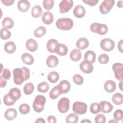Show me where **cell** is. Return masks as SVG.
<instances>
[{
  "label": "cell",
  "mask_w": 123,
  "mask_h": 123,
  "mask_svg": "<svg viewBox=\"0 0 123 123\" xmlns=\"http://www.w3.org/2000/svg\"><path fill=\"white\" fill-rule=\"evenodd\" d=\"M36 123H45V121L44 120V119L41 118H38L35 122Z\"/></svg>",
  "instance_id": "cell-53"
},
{
  "label": "cell",
  "mask_w": 123,
  "mask_h": 123,
  "mask_svg": "<svg viewBox=\"0 0 123 123\" xmlns=\"http://www.w3.org/2000/svg\"><path fill=\"white\" fill-rule=\"evenodd\" d=\"M2 25L4 28L11 29L12 28L14 25V22L10 17H6L3 19L2 21Z\"/></svg>",
  "instance_id": "cell-30"
},
{
  "label": "cell",
  "mask_w": 123,
  "mask_h": 123,
  "mask_svg": "<svg viewBox=\"0 0 123 123\" xmlns=\"http://www.w3.org/2000/svg\"><path fill=\"white\" fill-rule=\"evenodd\" d=\"M96 55L92 50H87L84 55V60H86L91 63L95 62L96 60Z\"/></svg>",
  "instance_id": "cell-26"
},
{
  "label": "cell",
  "mask_w": 123,
  "mask_h": 123,
  "mask_svg": "<svg viewBox=\"0 0 123 123\" xmlns=\"http://www.w3.org/2000/svg\"><path fill=\"white\" fill-rule=\"evenodd\" d=\"M112 70L114 72L115 77L119 80L123 81V64L116 62L112 65Z\"/></svg>",
  "instance_id": "cell-9"
},
{
  "label": "cell",
  "mask_w": 123,
  "mask_h": 123,
  "mask_svg": "<svg viewBox=\"0 0 123 123\" xmlns=\"http://www.w3.org/2000/svg\"><path fill=\"white\" fill-rule=\"evenodd\" d=\"M90 111L93 114H97L101 111V106L100 103H92L90 107Z\"/></svg>",
  "instance_id": "cell-37"
},
{
  "label": "cell",
  "mask_w": 123,
  "mask_h": 123,
  "mask_svg": "<svg viewBox=\"0 0 123 123\" xmlns=\"http://www.w3.org/2000/svg\"><path fill=\"white\" fill-rule=\"evenodd\" d=\"M70 101L69 99L65 97L61 98L58 103V111L62 113L67 112L69 110Z\"/></svg>",
  "instance_id": "cell-7"
},
{
  "label": "cell",
  "mask_w": 123,
  "mask_h": 123,
  "mask_svg": "<svg viewBox=\"0 0 123 123\" xmlns=\"http://www.w3.org/2000/svg\"><path fill=\"white\" fill-rule=\"evenodd\" d=\"M79 118L76 113H71L66 118V122L67 123H76L78 121Z\"/></svg>",
  "instance_id": "cell-38"
},
{
  "label": "cell",
  "mask_w": 123,
  "mask_h": 123,
  "mask_svg": "<svg viewBox=\"0 0 123 123\" xmlns=\"http://www.w3.org/2000/svg\"><path fill=\"white\" fill-rule=\"evenodd\" d=\"M42 13V9L39 5H35L34 6L31 10V14L33 17L37 18L40 17Z\"/></svg>",
  "instance_id": "cell-33"
},
{
  "label": "cell",
  "mask_w": 123,
  "mask_h": 123,
  "mask_svg": "<svg viewBox=\"0 0 123 123\" xmlns=\"http://www.w3.org/2000/svg\"><path fill=\"white\" fill-rule=\"evenodd\" d=\"M81 123H91V122L90 120H88V119H85V120H82V121L81 122Z\"/></svg>",
  "instance_id": "cell-55"
},
{
  "label": "cell",
  "mask_w": 123,
  "mask_h": 123,
  "mask_svg": "<svg viewBox=\"0 0 123 123\" xmlns=\"http://www.w3.org/2000/svg\"><path fill=\"white\" fill-rule=\"evenodd\" d=\"M113 102L116 105L122 104L123 102V96L121 93H116L114 94L112 97Z\"/></svg>",
  "instance_id": "cell-31"
},
{
  "label": "cell",
  "mask_w": 123,
  "mask_h": 123,
  "mask_svg": "<svg viewBox=\"0 0 123 123\" xmlns=\"http://www.w3.org/2000/svg\"><path fill=\"white\" fill-rule=\"evenodd\" d=\"M34 90V85L31 83L29 82L26 83L24 86V92L26 95L31 94Z\"/></svg>",
  "instance_id": "cell-36"
},
{
  "label": "cell",
  "mask_w": 123,
  "mask_h": 123,
  "mask_svg": "<svg viewBox=\"0 0 123 123\" xmlns=\"http://www.w3.org/2000/svg\"><path fill=\"white\" fill-rule=\"evenodd\" d=\"M48 122L49 123H56L57 122L56 118L54 116H49L48 118Z\"/></svg>",
  "instance_id": "cell-51"
},
{
  "label": "cell",
  "mask_w": 123,
  "mask_h": 123,
  "mask_svg": "<svg viewBox=\"0 0 123 123\" xmlns=\"http://www.w3.org/2000/svg\"><path fill=\"white\" fill-rule=\"evenodd\" d=\"M73 13L74 15L77 18H82L84 17L86 13V10L83 6L81 5H78L76 6L74 8Z\"/></svg>",
  "instance_id": "cell-14"
},
{
  "label": "cell",
  "mask_w": 123,
  "mask_h": 123,
  "mask_svg": "<svg viewBox=\"0 0 123 123\" xmlns=\"http://www.w3.org/2000/svg\"><path fill=\"white\" fill-rule=\"evenodd\" d=\"M62 94L67 93L70 89L71 85L70 83L66 80L61 81L58 85Z\"/></svg>",
  "instance_id": "cell-18"
},
{
  "label": "cell",
  "mask_w": 123,
  "mask_h": 123,
  "mask_svg": "<svg viewBox=\"0 0 123 123\" xmlns=\"http://www.w3.org/2000/svg\"><path fill=\"white\" fill-rule=\"evenodd\" d=\"M74 2L72 0H62L59 4L60 12L61 13L67 12L73 6Z\"/></svg>",
  "instance_id": "cell-10"
},
{
  "label": "cell",
  "mask_w": 123,
  "mask_h": 123,
  "mask_svg": "<svg viewBox=\"0 0 123 123\" xmlns=\"http://www.w3.org/2000/svg\"><path fill=\"white\" fill-rule=\"evenodd\" d=\"M11 33L6 28H2L0 30V38L3 40H6L11 37Z\"/></svg>",
  "instance_id": "cell-39"
},
{
  "label": "cell",
  "mask_w": 123,
  "mask_h": 123,
  "mask_svg": "<svg viewBox=\"0 0 123 123\" xmlns=\"http://www.w3.org/2000/svg\"><path fill=\"white\" fill-rule=\"evenodd\" d=\"M90 29L92 32L98 33L100 35L106 34L108 30V28L106 25L98 23L92 24L90 26Z\"/></svg>",
  "instance_id": "cell-4"
},
{
  "label": "cell",
  "mask_w": 123,
  "mask_h": 123,
  "mask_svg": "<svg viewBox=\"0 0 123 123\" xmlns=\"http://www.w3.org/2000/svg\"><path fill=\"white\" fill-rule=\"evenodd\" d=\"M59 63L58 58L55 55H51L49 56L47 59L46 64L50 68L56 67Z\"/></svg>",
  "instance_id": "cell-19"
},
{
  "label": "cell",
  "mask_w": 123,
  "mask_h": 123,
  "mask_svg": "<svg viewBox=\"0 0 123 123\" xmlns=\"http://www.w3.org/2000/svg\"><path fill=\"white\" fill-rule=\"evenodd\" d=\"M98 62L101 64H106L109 61V57L108 55L105 53L101 54L98 58Z\"/></svg>",
  "instance_id": "cell-43"
},
{
  "label": "cell",
  "mask_w": 123,
  "mask_h": 123,
  "mask_svg": "<svg viewBox=\"0 0 123 123\" xmlns=\"http://www.w3.org/2000/svg\"><path fill=\"white\" fill-rule=\"evenodd\" d=\"M0 87L1 88L5 87L7 84L6 80L3 78L1 75L0 76Z\"/></svg>",
  "instance_id": "cell-50"
},
{
  "label": "cell",
  "mask_w": 123,
  "mask_h": 123,
  "mask_svg": "<svg viewBox=\"0 0 123 123\" xmlns=\"http://www.w3.org/2000/svg\"><path fill=\"white\" fill-rule=\"evenodd\" d=\"M109 122V123H118V121H116L115 120H113L110 121Z\"/></svg>",
  "instance_id": "cell-57"
},
{
  "label": "cell",
  "mask_w": 123,
  "mask_h": 123,
  "mask_svg": "<svg viewBox=\"0 0 123 123\" xmlns=\"http://www.w3.org/2000/svg\"><path fill=\"white\" fill-rule=\"evenodd\" d=\"M48 80L52 83H56L59 79V74L56 72L52 71L49 73L47 76Z\"/></svg>",
  "instance_id": "cell-32"
},
{
  "label": "cell",
  "mask_w": 123,
  "mask_h": 123,
  "mask_svg": "<svg viewBox=\"0 0 123 123\" xmlns=\"http://www.w3.org/2000/svg\"><path fill=\"white\" fill-rule=\"evenodd\" d=\"M123 1H119L117 2V6L119 8H122L123 7Z\"/></svg>",
  "instance_id": "cell-54"
},
{
  "label": "cell",
  "mask_w": 123,
  "mask_h": 123,
  "mask_svg": "<svg viewBox=\"0 0 123 123\" xmlns=\"http://www.w3.org/2000/svg\"><path fill=\"white\" fill-rule=\"evenodd\" d=\"M115 1L114 0H104L99 6V11L103 14L108 13L114 6Z\"/></svg>",
  "instance_id": "cell-6"
},
{
  "label": "cell",
  "mask_w": 123,
  "mask_h": 123,
  "mask_svg": "<svg viewBox=\"0 0 123 123\" xmlns=\"http://www.w3.org/2000/svg\"><path fill=\"white\" fill-rule=\"evenodd\" d=\"M4 49L5 51L9 54L14 53L16 49L15 44L12 41H9L4 45Z\"/></svg>",
  "instance_id": "cell-25"
},
{
  "label": "cell",
  "mask_w": 123,
  "mask_h": 123,
  "mask_svg": "<svg viewBox=\"0 0 123 123\" xmlns=\"http://www.w3.org/2000/svg\"><path fill=\"white\" fill-rule=\"evenodd\" d=\"M89 45V41L85 37L80 38L76 43V46L79 49H86Z\"/></svg>",
  "instance_id": "cell-22"
},
{
  "label": "cell",
  "mask_w": 123,
  "mask_h": 123,
  "mask_svg": "<svg viewBox=\"0 0 123 123\" xmlns=\"http://www.w3.org/2000/svg\"><path fill=\"white\" fill-rule=\"evenodd\" d=\"M83 1L86 3V4H88L91 6H94L96 5L98 2V0H83Z\"/></svg>",
  "instance_id": "cell-48"
},
{
  "label": "cell",
  "mask_w": 123,
  "mask_h": 123,
  "mask_svg": "<svg viewBox=\"0 0 123 123\" xmlns=\"http://www.w3.org/2000/svg\"><path fill=\"white\" fill-rule=\"evenodd\" d=\"M17 115L16 110L12 108L7 109L4 113L5 118L8 121L13 120L17 117Z\"/></svg>",
  "instance_id": "cell-21"
},
{
  "label": "cell",
  "mask_w": 123,
  "mask_h": 123,
  "mask_svg": "<svg viewBox=\"0 0 123 123\" xmlns=\"http://www.w3.org/2000/svg\"><path fill=\"white\" fill-rule=\"evenodd\" d=\"M100 105L101 106V111L102 112L105 113L111 112L113 109L112 105L107 101H101Z\"/></svg>",
  "instance_id": "cell-16"
},
{
  "label": "cell",
  "mask_w": 123,
  "mask_h": 123,
  "mask_svg": "<svg viewBox=\"0 0 123 123\" xmlns=\"http://www.w3.org/2000/svg\"><path fill=\"white\" fill-rule=\"evenodd\" d=\"M46 102V99L44 96L41 95L37 96L33 103V108L35 111L37 113L42 111Z\"/></svg>",
  "instance_id": "cell-3"
},
{
  "label": "cell",
  "mask_w": 123,
  "mask_h": 123,
  "mask_svg": "<svg viewBox=\"0 0 123 123\" xmlns=\"http://www.w3.org/2000/svg\"><path fill=\"white\" fill-rule=\"evenodd\" d=\"M80 69L85 74H90L93 70V66L91 62L84 60L80 64Z\"/></svg>",
  "instance_id": "cell-11"
},
{
  "label": "cell",
  "mask_w": 123,
  "mask_h": 123,
  "mask_svg": "<svg viewBox=\"0 0 123 123\" xmlns=\"http://www.w3.org/2000/svg\"><path fill=\"white\" fill-rule=\"evenodd\" d=\"M56 26L61 30H69L74 25L73 21L69 18H62L58 19L56 23Z\"/></svg>",
  "instance_id": "cell-2"
},
{
  "label": "cell",
  "mask_w": 123,
  "mask_h": 123,
  "mask_svg": "<svg viewBox=\"0 0 123 123\" xmlns=\"http://www.w3.org/2000/svg\"><path fill=\"white\" fill-rule=\"evenodd\" d=\"M101 48L106 51H111L112 50L115 46V44L111 39L106 38L101 40L100 43Z\"/></svg>",
  "instance_id": "cell-8"
},
{
  "label": "cell",
  "mask_w": 123,
  "mask_h": 123,
  "mask_svg": "<svg viewBox=\"0 0 123 123\" xmlns=\"http://www.w3.org/2000/svg\"><path fill=\"white\" fill-rule=\"evenodd\" d=\"M49 86L46 82H42L37 85V90L41 93H46L49 89Z\"/></svg>",
  "instance_id": "cell-35"
},
{
  "label": "cell",
  "mask_w": 123,
  "mask_h": 123,
  "mask_svg": "<svg viewBox=\"0 0 123 123\" xmlns=\"http://www.w3.org/2000/svg\"><path fill=\"white\" fill-rule=\"evenodd\" d=\"M8 94L10 97L13 100L16 101L18 99H19L21 96V93L20 90L17 87H13L11 88Z\"/></svg>",
  "instance_id": "cell-13"
},
{
  "label": "cell",
  "mask_w": 123,
  "mask_h": 123,
  "mask_svg": "<svg viewBox=\"0 0 123 123\" xmlns=\"http://www.w3.org/2000/svg\"><path fill=\"white\" fill-rule=\"evenodd\" d=\"M82 57V54L79 49H75L72 50L70 55V59L74 62H77L80 60Z\"/></svg>",
  "instance_id": "cell-24"
},
{
  "label": "cell",
  "mask_w": 123,
  "mask_h": 123,
  "mask_svg": "<svg viewBox=\"0 0 123 123\" xmlns=\"http://www.w3.org/2000/svg\"><path fill=\"white\" fill-rule=\"evenodd\" d=\"M123 81H121L119 84V86L121 90H123Z\"/></svg>",
  "instance_id": "cell-56"
},
{
  "label": "cell",
  "mask_w": 123,
  "mask_h": 123,
  "mask_svg": "<svg viewBox=\"0 0 123 123\" xmlns=\"http://www.w3.org/2000/svg\"><path fill=\"white\" fill-rule=\"evenodd\" d=\"M104 87V89L106 92L108 93H112L115 90L116 85L113 81L109 80L105 83Z\"/></svg>",
  "instance_id": "cell-20"
},
{
  "label": "cell",
  "mask_w": 123,
  "mask_h": 123,
  "mask_svg": "<svg viewBox=\"0 0 123 123\" xmlns=\"http://www.w3.org/2000/svg\"><path fill=\"white\" fill-rule=\"evenodd\" d=\"M54 2L53 0H44L43 1V5L45 9L47 10H51L54 5Z\"/></svg>",
  "instance_id": "cell-42"
},
{
  "label": "cell",
  "mask_w": 123,
  "mask_h": 123,
  "mask_svg": "<svg viewBox=\"0 0 123 123\" xmlns=\"http://www.w3.org/2000/svg\"><path fill=\"white\" fill-rule=\"evenodd\" d=\"M87 107L86 103L80 101H76L73 104V110L76 114L82 115L86 113Z\"/></svg>",
  "instance_id": "cell-5"
},
{
  "label": "cell",
  "mask_w": 123,
  "mask_h": 123,
  "mask_svg": "<svg viewBox=\"0 0 123 123\" xmlns=\"http://www.w3.org/2000/svg\"><path fill=\"white\" fill-rule=\"evenodd\" d=\"M106 120V117L102 114H99L95 117V122L96 123H105Z\"/></svg>",
  "instance_id": "cell-46"
},
{
  "label": "cell",
  "mask_w": 123,
  "mask_h": 123,
  "mask_svg": "<svg viewBox=\"0 0 123 123\" xmlns=\"http://www.w3.org/2000/svg\"><path fill=\"white\" fill-rule=\"evenodd\" d=\"M25 46L27 50L31 52H34L37 49L38 45L37 41L33 39H28L25 43Z\"/></svg>",
  "instance_id": "cell-15"
},
{
  "label": "cell",
  "mask_w": 123,
  "mask_h": 123,
  "mask_svg": "<svg viewBox=\"0 0 123 123\" xmlns=\"http://www.w3.org/2000/svg\"><path fill=\"white\" fill-rule=\"evenodd\" d=\"M14 83L17 85H21L25 81L30 77V71L25 67L21 68H17L13 70Z\"/></svg>",
  "instance_id": "cell-1"
},
{
  "label": "cell",
  "mask_w": 123,
  "mask_h": 123,
  "mask_svg": "<svg viewBox=\"0 0 123 123\" xmlns=\"http://www.w3.org/2000/svg\"><path fill=\"white\" fill-rule=\"evenodd\" d=\"M42 20L45 24H51L53 21V16L52 13L49 11L45 12L42 15Z\"/></svg>",
  "instance_id": "cell-23"
},
{
  "label": "cell",
  "mask_w": 123,
  "mask_h": 123,
  "mask_svg": "<svg viewBox=\"0 0 123 123\" xmlns=\"http://www.w3.org/2000/svg\"><path fill=\"white\" fill-rule=\"evenodd\" d=\"M61 94L62 92L60 90L59 86H58V85H57L53 87L52 89L51 90L49 93V96L51 99H55L58 98Z\"/></svg>",
  "instance_id": "cell-29"
},
{
  "label": "cell",
  "mask_w": 123,
  "mask_h": 123,
  "mask_svg": "<svg viewBox=\"0 0 123 123\" xmlns=\"http://www.w3.org/2000/svg\"><path fill=\"white\" fill-rule=\"evenodd\" d=\"M16 101L12 100L9 96L8 93L4 95L3 97V102L4 104L8 106H10L13 105Z\"/></svg>",
  "instance_id": "cell-40"
},
{
  "label": "cell",
  "mask_w": 123,
  "mask_h": 123,
  "mask_svg": "<svg viewBox=\"0 0 123 123\" xmlns=\"http://www.w3.org/2000/svg\"><path fill=\"white\" fill-rule=\"evenodd\" d=\"M1 76L5 79L9 80L11 77V71L7 69H4L2 71Z\"/></svg>",
  "instance_id": "cell-47"
},
{
  "label": "cell",
  "mask_w": 123,
  "mask_h": 123,
  "mask_svg": "<svg viewBox=\"0 0 123 123\" xmlns=\"http://www.w3.org/2000/svg\"><path fill=\"white\" fill-rule=\"evenodd\" d=\"M19 110L21 114H26L30 111V107L28 104L24 103L20 106Z\"/></svg>",
  "instance_id": "cell-41"
},
{
  "label": "cell",
  "mask_w": 123,
  "mask_h": 123,
  "mask_svg": "<svg viewBox=\"0 0 123 123\" xmlns=\"http://www.w3.org/2000/svg\"><path fill=\"white\" fill-rule=\"evenodd\" d=\"M1 2L6 6H10L13 4L14 2V0H1Z\"/></svg>",
  "instance_id": "cell-49"
},
{
  "label": "cell",
  "mask_w": 123,
  "mask_h": 123,
  "mask_svg": "<svg viewBox=\"0 0 123 123\" xmlns=\"http://www.w3.org/2000/svg\"><path fill=\"white\" fill-rule=\"evenodd\" d=\"M73 81L75 84L78 85H82L84 82V79L83 77L78 74H75L73 78Z\"/></svg>",
  "instance_id": "cell-45"
},
{
  "label": "cell",
  "mask_w": 123,
  "mask_h": 123,
  "mask_svg": "<svg viewBox=\"0 0 123 123\" xmlns=\"http://www.w3.org/2000/svg\"><path fill=\"white\" fill-rule=\"evenodd\" d=\"M123 39L121 40L118 44V49L122 53L123 52Z\"/></svg>",
  "instance_id": "cell-52"
},
{
  "label": "cell",
  "mask_w": 123,
  "mask_h": 123,
  "mask_svg": "<svg viewBox=\"0 0 123 123\" xmlns=\"http://www.w3.org/2000/svg\"><path fill=\"white\" fill-rule=\"evenodd\" d=\"M58 44L59 43L56 39H51L49 40L47 44V48L48 50L51 53H55Z\"/></svg>",
  "instance_id": "cell-17"
},
{
  "label": "cell",
  "mask_w": 123,
  "mask_h": 123,
  "mask_svg": "<svg viewBox=\"0 0 123 123\" xmlns=\"http://www.w3.org/2000/svg\"><path fill=\"white\" fill-rule=\"evenodd\" d=\"M46 28L44 26H39L37 27L34 32V36L38 38L42 37L46 33Z\"/></svg>",
  "instance_id": "cell-34"
},
{
  "label": "cell",
  "mask_w": 123,
  "mask_h": 123,
  "mask_svg": "<svg viewBox=\"0 0 123 123\" xmlns=\"http://www.w3.org/2000/svg\"><path fill=\"white\" fill-rule=\"evenodd\" d=\"M113 117L114 118V120L117 121L122 120L123 117L122 110L120 109L116 110L113 113Z\"/></svg>",
  "instance_id": "cell-44"
},
{
  "label": "cell",
  "mask_w": 123,
  "mask_h": 123,
  "mask_svg": "<svg viewBox=\"0 0 123 123\" xmlns=\"http://www.w3.org/2000/svg\"><path fill=\"white\" fill-rule=\"evenodd\" d=\"M30 4L28 0H21L18 2L17 7L19 10L23 12H26L30 8Z\"/></svg>",
  "instance_id": "cell-12"
},
{
  "label": "cell",
  "mask_w": 123,
  "mask_h": 123,
  "mask_svg": "<svg viewBox=\"0 0 123 123\" xmlns=\"http://www.w3.org/2000/svg\"><path fill=\"white\" fill-rule=\"evenodd\" d=\"M21 59L24 63L27 65H31L34 63V59L33 56L28 53H24L22 55Z\"/></svg>",
  "instance_id": "cell-27"
},
{
  "label": "cell",
  "mask_w": 123,
  "mask_h": 123,
  "mask_svg": "<svg viewBox=\"0 0 123 123\" xmlns=\"http://www.w3.org/2000/svg\"><path fill=\"white\" fill-rule=\"evenodd\" d=\"M67 52H68L67 47L63 44L59 43L57 47L55 53H56L57 54L60 56H64L67 54Z\"/></svg>",
  "instance_id": "cell-28"
}]
</instances>
